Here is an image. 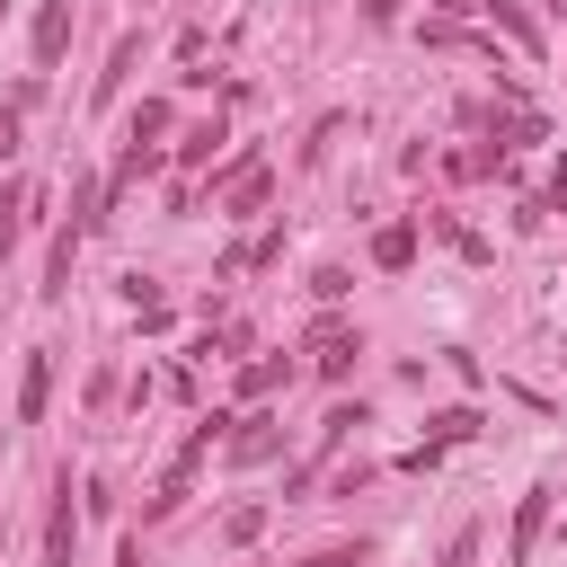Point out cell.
<instances>
[{
	"label": "cell",
	"instance_id": "obj_1",
	"mask_svg": "<svg viewBox=\"0 0 567 567\" xmlns=\"http://www.w3.org/2000/svg\"><path fill=\"white\" fill-rule=\"evenodd\" d=\"M213 195H221L230 213H257V204H266V159H239V168H221V177H213Z\"/></svg>",
	"mask_w": 567,
	"mask_h": 567
},
{
	"label": "cell",
	"instance_id": "obj_2",
	"mask_svg": "<svg viewBox=\"0 0 567 567\" xmlns=\"http://www.w3.org/2000/svg\"><path fill=\"white\" fill-rule=\"evenodd\" d=\"M71 540H80V523H71V478H53V514H44V567H71Z\"/></svg>",
	"mask_w": 567,
	"mask_h": 567
},
{
	"label": "cell",
	"instance_id": "obj_3",
	"mask_svg": "<svg viewBox=\"0 0 567 567\" xmlns=\"http://www.w3.org/2000/svg\"><path fill=\"white\" fill-rule=\"evenodd\" d=\"M62 44H71V0H44V9H35V71H53Z\"/></svg>",
	"mask_w": 567,
	"mask_h": 567
},
{
	"label": "cell",
	"instance_id": "obj_4",
	"mask_svg": "<svg viewBox=\"0 0 567 567\" xmlns=\"http://www.w3.org/2000/svg\"><path fill=\"white\" fill-rule=\"evenodd\" d=\"M540 523H549V487H523V505H514V567H532Z\"/></svg>",
	"mask_w": 567,
	"mask_h": 567
},
{
	"label": "cell",
	"instance_id": "obj_5",
	"mask_svg": "<svg viewBox=\"0 0 567 567\" xmlns=\"http://www.w3.org/2000/svg\"><path fill=\"white\" fill-rule=\"evenodd\" d=\"M44 399H53V346H35V354H27V381H18V416L35 425V416H44Z\"/></svg>",
	"mask_w": 567,
	"mask_h": 567
},
{
	"label": "cell",
	"instance_id": "obj_6",
	"mask_svg": "<svg viewBox=\"0 0 567 567\" xmlns=\"http://www.w3.org/2000/svg\"><path fill=\"white\" fill-rule=\"evenodd\" d=\"M221 443H230V461H275V452H284L275 416H248V425H239V434H221Z\"/></svg>",
	"mask_w": 567,
	"mask_h": 567
},
{
	"label": "cell",
	"instance_id": "obj_7",
	"mask_svg": "<svg viewBox=\"0 0 567 567\" xmlns=\"http://www.w3.org/2000/svg\"><path fill=\"white\" fill-rule=\"evenodd\" d=\"M470 434H478V416H470V408H443V416H434V434L416 443V470H425V461H434L443 443H470Z\"/></svg>",
	"mask_w": 567,
	"mask_h": 567
},
{
	"label": "cell",
	"instance_id": "obj_8",
	"mask_svg": "<svg viewBox=\"0 0 567 567\" xmlns=\"http://www.w3.org/2000/svg\"><path fill=\"white\" fill-rule=\"evenodd\" d=\"M284 381H292V363H284V354H257V363L239 372V399H275Z\"/></svg>",
	"mask_w": 567,
	"mask_h": 567
},
{
	"label": "cell",
	"instance_id": "obj_9",
	"mask_svg": "<svg viewBox=\"0 0 567 567\" xmlns=\"http://www.w3.org/2000/svg\"><path fill=\"white\" fill-rule=\"evenodd\" d=\"M310 354H319V372H328V381H346V363H354V337H346V328H319V337H310Z\"/></svg>",
	"mask_w": 567,
	"mask_h": 567
},
{
	"label": "cell",
	"instance_id": "obj_10",
	"mask_svg": "<svg viewBox=\"0 0 567 567\" xmlns=\"http://www.w3.org/2000/svg\"><path fill=\"white\" fill-rule=\"evenodd\" d=\"M478 9H487V18H496V35H514V44H523V53H540V27H532V18H523V9H514V0H478Z\"/></svg>",
	"mask_w": 567,
	"mask_h": 567
},
{
	"label": "cell",
	"instance_id": "obj_11",
	"mask_svg": "<svg viewBox=\"0 0 567 567\" xmlns=\"http://www.w3.org/2000/svg\"><path fill=\"white\" fill-rule=\"evenodd\" d=\"M133 62H142V44H133V35H124V44H115V53H106V71H97V89H89V97H97V106H106V97H115V89H124V71H133Z\"/></svg>",
	"mask_w": 567,
	"mask_h": 567
},
{
	"label": "cell",
	"instance_id": "obj_12",
	"mask_svg": "<svg viewBox=\"0 0 567 567\" xmlns=\"http://www.w3.org/2000/svg\"><path fill=\"white\" fill-rule=\"evenodd\" d=\"M408 257H416V230H408V221H390V230L372 239V266H390V275H399Z\"/></svg>",
	"mask_w": 567,
	"mask_h": 567
},
{
	"label": "cell",
	"instance_id": "obj_13",
	"mask_svg": "<svg viewBox=\"0 0 567 567\" xmlns=\"http://www.w3.org/2000/svg\"><path fill=\"white\" fill-rule=\"evenodd\" d=\"M257 532H266V505H230V523H221V540H230V549H248Z\"/></svg>",
	"mask_w": 567,
	"mask_h": 567
},
{
	"label": "cell",
	"instance_id": "obj_14",
	"mask_svg": "<svg viewBox=\"0 0 567 567\" xmlns=\"http://www.w3.org/2000/svg\"><path fill=\"white\" fill-rule=\"evenodd\" d=\"M18 213H27V186H0V257H9V248H18V230H27Z\"/></svg>",
	"mask_w": 567,
	"mask_h": 567
},
{
	"label": "cell",
	"instance_id": "obj_15",
	"mask_svg": "<svg viewBox=\"0 0 567 567\" xmlns=\"http://www.w3.org/2000/svg\"><path fill=\"white\" fill-rule=\"evenodd\" d=\"M151 133H168V106H159V97H142V106H133V142H151Z\"/></svg>",
	"mask_w": 567,
	"mask_h": 567
},
{
	"label": "cell",
	"instance_id": "obj_16",
	"mask_svg": "<svg viewBox=\"0 0 567 567\" xmlns=\"http://www.w3.org/2000/svg\"><path fill=\"white\" fill-rule=\"evenodd\" d=\"M213 142H221V124H195V133H186V142H177V159H186V168H195V159H213Z\"/></svg>",
	"mask_w": 567,
	"mask_h": 567
},
{
	"label": "cell",
	"instance_id": "obj_17",
	"mask_svg": "<svg viewBox=\"0 0 567 567\" xmlns=\"http://www.w3.org/2000/svg\"><path fill=\"white\" fill-rule=\"evenodd\" d=\"M18 151V106H0V159Z\"/></svg>",
	"mask_w": 567,
	"mask_h": 567
},
{
	"label": "cell",
	"instance_id": "obj_18",
	"mask_svg": "<svg viewBox=\"0 0 567 567\" xmlns=\"http://www.w3.org/2000/svg\"><path fill=\"white\" fill-rule=\"evenodd\" d=\"M363 549H319V558H301V567H354Z\"/></svg>",
	"mask_w": 567,
	"mask_h": 567
},
{
	"label": "cell",
	"instance_id": "obj_19",
	"mask_svg": "<svg viewBox=\"0 0 567 567\" xmlns=\"http://www.w3.org/2000/svg\"><path fill=\"white\" fill-rule=\"evenodd\" d=\"M124 567H142V549H133V540H124Z\"/></svg>",
	"mask_w": 567,
	"mask_h": 567
},
{
	"label": "cell",
	"instance_id": "obj_20",
	"mask_svg": "<svg viewBox=\"0 0 567 567\" xmlns=\"http://www.w3.org/2000/svg\"><path fill=\"white\" fill-rule=\"evenodd\" d=\"M0 9H9V0H0Z\"/></svg>",
	"mask_w": 567,
	"mask_h": 567
}]
</instances>
